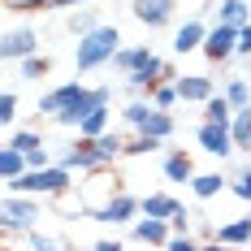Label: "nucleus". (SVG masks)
Segmentation results:
<instances>
[{"label": "nucleus", "instance_id": "nucleus-43", "mask_svg": "<svg viewBox=\"0 0 251 251\" xmlns=\"http://www.w3.org/2000/svg\"><path fill=\"white\" fill-rule=\"evenodd\" d=\"M82 4H87V0H52L48 9H82Z\"/></svg>", "mask_w": 251, "mask_h": 251}, {"label": "nucleus", "instance_id": "nucleus-7", "mask_svg": "<svg viewBox=\"0 0 251 251\" xmlns=\"http://www.w3.org/2000/svg\"><path fill=\"white\" fill-rule=\"evenodd\" d=\"M35 52H39V30L35 26H13V30L0 35V65L4 61H18L22 65L26 56H35Z\"/></svg>", "mask_w": 251, "mask_h": 251}, {"label": "nucleus", "instance_id": "nucleus-10", "mask_svg": "<svg viewBox=\"0 0 251 251\" xmlns=\"http://www.w3.org/2000/svg\"><path fill=\"white\" fill-rule=\"evenodd\" d=\"M108 104H113V87H108V82H104V87H87V96H82V100H78L74 108H70V113H61V117H56L52 126L78 130V122H82V117H87L91 108H108Z\"/></svg>", "mask_w": 251, "mask_h": 251}, {"label": "nucleus", "instance_id": "nucleus-6", "mask_svg": "<svg viewBox=\"0 0 251 251\" xmlns=\"http://www.w3.org/2000/svg\"><path fill=\"white\" fill-rule=\"evenodd\" d=\"M82 96H87V82H82V78H78V82H61V87H52V91L39 96V117L56 122V117H61V113H70Z\"/></svg>", "mask_w": 251, "mask_h": 251}, {"label": "nucleus", "instance_id": "nucleus-29", "mask_svg": "<svg viewBox=\"0 0 251 251\" xmlns=\"http://www.w3.org/2000/svg\"><path fill=\"white\" fill-rule=\"evenodd\" d=\"M148 117H151V100H148V96H139V100H130V104L122 108V122L130 126L134 134L143 130V122H148Z\"/></svg>", "mask_w": 251, "mask_h": 251}, {"label": "nucleus", "instance_id": "nucleus-1", "mask_svg": "<svg viewBox=\"0 0 251 251\" xmlns=\"http://www.w3.org/2000/svg\"><path fill=\"white\" fill-rule=\"evenodd\" d=\"M117 48H122V30L117 26H96L91 35H82L74 44V70L78 74H96V70H104V65H113V56H117Z\"/></svg>", "mask_w": 251, "mask_h": 251}, {"label": "nucleus", "instance_id": "nucleus-23", "mask_svg": "<svg viewBox=\"0 0 251 251\" xmlns=\"http://www.w3.org/2000/svg\"><path fill=\"white\" fill-rule=\"evenodd\" d=\"M91 143H96V151H100L104 165H113V160H122V156H126V134H122V130H104L100 139H91Z\"/></svg>", "mask_w": 251, "mask_h": 251}, {"label": "nucleus", "instance_id": "nucleus-44", "mask_svg": "<svg viewBox=\"0 0 251 251\" xmlns=\"http://www.w3.org/2000/svg\"><path fill=\"white\" fill-rule=\"evenodd\" d=\"M200 251H238V247H226V243H200Z\"/></svg>", "mask_w": 251, "mask_h": 251}, {"label": "nucleus", "instance_id": "nucleus-19", "mask_svg": "<svg viewBox=\"0 0 251 251\" xmlns=\"http://www.w3.org/2000/svg\"><path fill=\"white\" fill-rule=\"evenodd\" d=\"M217 22L243 30V26L251 22V4H247V0H217Z\"/></svg>", "mask_w": 251, "mask_h": 251}, {"label": "nucleus", "instance_id": "nucleus-9", "mask_svg": "<svg viewBox=\"0 0 251 251\" xmlns=\"http://www.w3.org/2000/svg\"><path fill=\"white\" fill-rule=\"evenodd\" d=\"M130 13H134V22H143L148 30H165V26H174L177 0H130Z\"/></svg>", "mask_w": 251, "mask_h": 251}, {"label": "nucleus", "instance_id": "nucleus-2", "mask_svg": "<svg viewBox=\"0 0 251 251\" xmlns=\"http://www.w3.org/2000/svg\"><path fill=\"white\" fill-rule=\"evenodd\" d=\"M74 191V174L48 165V169H26L22 177L9 182V195H35V200H65Z\"/></svg>", "mask_w": 251, "mask_h": 251}, {"label": "nucleus", "instance_id": "nucleus-40", "mask_svg": "<svg viewBox=\"0 0 251 251\" xmlns=\"http://www.w3.org/2000/svg\"><path fill=\"white\" fill-rule=\"evenodd\" d=\"M169 229H174V234H191V212H186V208H177L174 217H169Z\"/></svg>", "mask_w": 251, "mask_h": 251}, {"label": "nucleus", "instance_id": "nucleus-36", "mask_svg": "<svg viewBox=\"0 0 251 251\" xmlns=\"http://www.w3.org/2000/svg\"><path fill=\"white\" fill-rule=\"evenodd\" d=\"M18 122V91H0V126Z\"/></svg>", "mask_w": 251, "mask_h": 251}, {"label": "nucleus", "instance_id": "nucleus-25", "mask_svg": "<svg viewBox=\"0 0 251 251\" xmlns=\"http://www.w3.org/2000/svg\"><path fill=\"white\" fill-rule=\"evenodd\" d=\"M104 130H113V113H108V108H91V113L78 122V139H100Z\"/></svg>", "mask_w": 251, "mask_h": 251}, {"label": "nucleus", "instance_id": "nucleus-4", "mask_svg": "<svg viewBox=\"0 0 251 251\" xmlns=\"http://www.w3.org/2000/svg\"><path fill=\"white\" fill-rule=\"evenodd\" d=\"M87 217L100 221V226H134V221H139V195H130V191H113L104 203L87 208Z\"/></svg>", "mask_w": 251, "mask_h": 251}, {"label": "nucleus", "instance_id": "nucleus-26", "mask_svg": "<svg viewBox=\"0 0 251 251\" xmlns=\"http://www.w3.org/2000/svg\"><path fill=\"white\" fill-rule=\"evenodd\" d=\"M221 96L229 100V108H234V113H238V108H251V82H247L243 74H229Z\"/></svg>", "mask_w": 251, "mask_h": 251}, {"label": "nucleus", "instance_id": "nucleus-39", "mask_svg": "<svg viewBox=\"0 0 251 251\" xmlns=\"http://www.w3.org/2000/svg\"><path fill=\"white\" fill-rule=\"evenodd\" d=\"M48 165H52V151H48V148L26 151V169H48Z\"/></svg>", "mask_w": 251, "mask_h": 251}, {"label": "nucleus", "instance_id": "nucleus-30", "mask_svg": "<svg viewBox=\"0 0 251 251\" xmlns=\"http://www.w3.org/2000/svg\"><path fill=\"white\" fill-rule=\"evenodd\" d=\"M26 243H30V251H78L70 238H52V234H44V229H30Z\"/></svg>", "mask_w": 251, "mask_h": 251}, {"label": "nucleus", "instance_id": "nucleus-32", "mask_svg": "<svg viewBox=\"0 0 251 251\" xmlns=\"http://www.w3.org/2000/svg\"><path fill=\"white\" fill-rule=\"evenodd\" d=\"M234 200H243V203H251V165H238L234 169V177H229V186H226Z\"/></svg>", "mask_w": 251, "mask_h": 251}, {"label": "nucleus", "instance_id": "nucleus-11", "mask_svg": "<svg viewBox=\"0 0 251 251\" xmlns=\"http://www.w3.org/2000/svg\"><path fill=\"white\" fill-rule=\"evenodd\" d=\"M174 87H177V104H208L212 96H217V78H208V74H182L174 78Z\"/></svg>", "mask_w": 251, "mask_h": 251}, {"label": "nucleus", "instance_id": "nucleus-37", "mask_svg": "<svg viewBox=\"0 0 251 251\" xmlns=\"http://www.w3.org/2000/svg\"><path fill=\"white\" fill-rule=\"evenodd\" d=\"M0 9H9V13H48L44 0H0Z\"/></svg>", "mask_w": 251, "mask_h": 251}, {"label": "nucleus", "instance_id": "nucleus-21", "mask_svg": "<svg viewBox=\"0 0 251 251\" xmlns=\"http://www.w3.org/2000/svg\"><path fill=\"white\" fill-rule=\"evenodd\" d=\"M174 130H177V117H174V113L151 108V117L143 122V130H139V134H151V139H160V143H165V139H174Z\"/></svg>", "mask_w": 251, "mask_h": 251}, {"label": "nucleus", "instance_id": "nucleus-38", "mask_svg": "<svg viewBox=\"0 0 251 251\" xmlns=\"http://www.w3.org/2000/svg\"><path fill=\"white\" fill-rule=\"evenodd\" d=\"M165 251H200V238H191V234H174V238L165 243Z\"/></svg>", "mask_w": 251, "mask_h": 251}, {"label": "nucleus", "instance_id": "nucleus-47", "mask_svg": "<svg viewBox=\"0 0 251 251\" xmlns=\"http://www.w3.org/2000/svg\"><path fill=\"white\" fill-rule=\"evenodd\" d=\"M247 4H251V0H247Z\"/></svg>", "mask_w": 251, "mask_h": 251}, {"label": "nucleus", "instance_id": "nucleus-22", "mask_svg": "<svg viewBox=\"0 0 251 251\" xmlns=\"http://www.w3.org/2000/svg\"><path fill=\"white\" fill-rule=\"evenodd\" d=\"M96 26H104L96 9H70V13H65V30H70L74 39H82V35H91Z\"/></svg>", "mask_w": 251, "mask_h": 251}, {"label": "nucleus", "instance_id": "nucleus-45", "mask_svg": "<svg viewBox=\"0 0 251 251\" xmlns=\"http://www.w3.org/2000/svg\"><path fill=\"white\" fill-rule=\"evenodd\" d=\"M0 78H4V65H0Z\"/></svg>", "mask_w": 251, "mask_h": 251}, {"label": "nucleus", "instance_id": "nucleus-24", "mask_svg": "<svg viewBox=\"0 0 251 251\" xmlns=\"http://www.w3.org/2000/svg\"><path fill=\"white\" fill-rule=\"evenodd\" d=\"M26 174V156L18 148H9V143H0V182L9 186L13 177H22Z\"/></svg>", "mask_w": 251, "mask_h": 251}, {"label": "nucleus", "instance_id": "nucleus-41", "mask_svg": "<svg viewBox=\"0 0 251 251\" xmlns=\"http://www.w3.org/2000/svg\"><path fill=\"white\" fill-rule=\"evenodd\" d=\"M234 56H251V22L238 30V48H234Z\"/></svg>", "mask_w": 251, "mask_h": 251}, {"label": "nucleus", "instance_id": "nucleus-3", "mask_svg": "<svg viewBox=\"0 0 251 251\" xmlns=\"http://www.w3.org/2000/svg\"><path fill=\"white\" fill-rule=\"evenodd\" d=\"M39 217H44V208L35 195H4L0 200V234H9V238H26L30 229H39Z\"/></svg>", "mask_w": 251, "mask_h": 251}, {"label": "nucleus", "instance_id": "nucleus-5", "mask_svg": "<svg viewBox=\"0 0 251 251\" xmlns=\"http://www.w3.org/2000/svg\"><path fill=\"white\" fill-rule=\"evenodd\" d=\"M52 165H61V169H70V174H104L108 165L100 160V151L91 139H74V143H65V148L52 156Z\"/></svg>", "mask_w": 251, "mask_h": 251}, {"label": "nucleus", "instance_id": "nucleus-34", "mask_svg": "<svg viewBox=\"0 0 251 251\" xmlns=\"http://www.w3.org/2000/svg\"><path fill=\"white\" fill-rule=\"evenodd\" d=\"M9 148H18V151L26 156V151L48 148V143H44V134H39V130H13V134H9Z\"/></svg>", "mask_w": 251, "mask_h": 251}, {"label": "nucleus", "instance_id": "nucleus-42", "mask_svg": "<svg viewBox=\"0 0 251 251\" xmlns=\"http://www.w3.org/2000/svg\"><path fill=\"white\" fill-rule=\"evenodd\" d=\"M91 251H126V243H122V238H100Z\"/></svg>", "mask_w": 251, "mask_h": 251}, {"label": "nucleus", "instance_id": "nucleus-27", "mask_svg": "<svg viewBox=\"0 0 251 251\" xmlns=\"http://www.w3.org/2000/svg\"><path fill=\"white\" fill-rule=\"evenodd\" d=\"M229 139H234V151H251V108H238V113H234Z\"/></svg>", "mask_w": 251, "mask_h": 251}, {"label": "nucleus", "instance_id": "nucleus-16", "mask_svg": "<svg viewBox=\"0 0 251 251\" xmlns=\"http://www.w3.org/2000/svg\"><path fill=\"white\" fill-rule=\"evenodd\" d=\"M186 186H191V195H195V200H217V195L229 186V174H221V169H208V174H195Z\"/></svg>", "mask_w": 251, "mask_h": 251}, {"label": "nucleus", "instance_id": "nucleus-31", "mask_svg": "<svg viewBox=\"0 0 251 251\" xmlns=\"http://www.w3.org/2000/svg\"><path fill=\"white\" fill-rule=\"evenodd\" d=\"M48 74H52V56L48 52H35V56L22 61V78L26 82H39V78H48Z\"/></svg>", "mask_w": 251, "mask_h": 251}, {"label": "nucleus", "instance_id": "nucleus-46", "mask_svg": "<svg viewBox=\"0 0 251 251\" xmlns=\"http://www.w3.org/2000/svg\"><path fill=\"white\" fill-rule=\"evenodd\" d=\"M44 4H52V0H44Z\"/></svg>", "mask_w": 251, "mask_h": 251}, {"label": "nucleus", "instance_id": "nucleus-17", "mask_svg": "<svg viewBox=\"0 0 251 251\" xmlns=\"http://www.w3.org/2000/svg\"><path fill=\"white\" fill-rule=\"evenodd\" d=\"M212 243H226V247H251V217H238V221H226L217 226V238Z\"/></svg>", "mask_w": 251, "mask_h": 251}, {"label": "nucleus", "instance_id": "nucleus-12", "mask_svg": "<svg viewBox=\"0 0 251 251\" xmlns=\"http://www.w3.org/2000/svg\"><path fill=\"white\" fill-rule=\"evenodd\" d=\"M195 139H200V151L217 156V160H229V156H234V139H229V126H208V122H200Z\"/></svg>", "mask_w": 251, "mask_h": 251}, {"label": "nucleus", "instance_id": "nucleus-35", "mask_svg": "<svg viewBox=\"0 0 251 251\" xmlns=\"http://www.w3.org/2000/svg\"><path fill=\"white\" fill-rule=\"evenodd\" d=\"M165 143L160 139H151V134H134V139H126V156H151V151H160Z\"/></svg>", "mask_w": 251, "mask_h": 251}, {"label": "nucleus", "instance_id": "nucleus-28", "mask_svg": "<svg viewBox=\"0 0 251 251\" xmlns=\"http://www.w3.org/2000/svg\"><path fill=\"white\" fill-rule=\"evenodd\" d=\"M203 122H208V126H229V122H234V108H229V100L221 96V91L203 104Z\"/></svg>", "mask_w": 251, "mask_h": 251}, {"label": "nucleus", "instance_id": "nucleus-15", "mask_svg": "<svg viewBox=\"0 0 251 251\" xmlns=\"http://www.w3.org/2000/svg\"><path fill=\"white\" fill-rule=\"evenodd\" d=\"M177 208H182V200H177V195H169V191H151V195H143V200H139V217L169 221Z\"/></svg>", "mask_w": 251, "mask_h": 251}, {"label": "nucleus", "instance_id": "nucleus-8", "mask_svg": "<svg viewBox=\"0 0 251 251\" xmlns=\"http://www.w3.org/2000/svg\"><path fill=\"white\" fill-rule=\"evenodd\" d=\"M234 48H238V30H234V26L212 22L200 52H203V61H208V65H226V61H234Z\"/></svg>", "mask_w": 251, "mask_h": 251}, {"label": "nucleus", "instance_id": "nucleus-13", "mask_svg": "<svg viewBox=\"0 0 251 251\" xmlns=\"http://www.w3.org/2000/svg\"><path fill=\"white\" fill-rule=\"evenodd\" d=\"M203 39H208V22L203 18H186V22L174 30V52L177 56H186V52H200Z\"/></svg>", "mask_w": 251, "mask_h": 251}, {"label": "nucleus", "instance_id": "nucleus-18", "mask_svg": "<svg viewBox=\"0 0 251 251\" xmlns=\"http://www.w3.org/2000/svg\"><path fill=\"white\" fill-rule=\"evenodd\" d=\"M165 177L169 182H191L195 177V160H191V151H182V148H174V151H165Z\"/></svg>", "mask_w": 251, "mask_h": 251}, {"label": "nucleus", "instance_id": "nucleus-20", "mask_svg": "<svg viewBox=\"0 0 251 251\" xmlns=\"http://www.w3.org/2000/svg\"><path fill=\"white\" fill-rule=\"evenodd\" d=\"M151 56H156V52L143 48V44H134V48H117V56H113V70H117V74H134V70H143V65H148Z\"/></svg>", "mask_w": 251, "mask_h": 251}, {"label": "nucleus", "instance_id": "nucleus-33", "mask_svg": "<svg viewBox=\"0 0 251 251\" xmlns=\"http://www.w3.org/2000/svg\"><path fill=\"white\" fill-rule=\"evenodd\" d=\"M148 100H151V108H165V113H174V108H177V87H174V82H156Z\"/></svg>", "mask_w": 251, "mask_h": 251}, {"label": "nucleus", "instance_id": "nucleus-14", "mask_svg": "<svg viewBox=\"0 0 251 251\" xmlns=\"http://www.w3.org/2000/svg\"><path fill=\"white\" fill-rule=\"evenodd\" d=\"M130 238H134V243H148V247H165V243L174 238V229H169V221H156V217H139V221L130 226Z\"/></svg>", "mask_w": 251, "mask_h": 251}]
</instances>
